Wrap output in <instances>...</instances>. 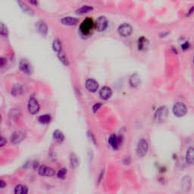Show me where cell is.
Returning <instances> with one entry per match:
<instances>
[{"instance_id":"6da1fadb","label":"cell","mask_w":194,"mask_h":194,"mask_svg":"<svg viewBox=\"0 0 194 194\" xmlns=\"http://www.w3.org/2000/svg\"><path fill=\"white\" fill-rule=\"evenodd\" d=\"M148 149H149V143L147 140L144 138L140 139L136 148V152L137 155L139 157H144L147 154Z\"/></svg>"},{"instance_id":"7a4b0ae2","label":"cell","mask_w":194,"mask_h":194,"mask_svg":"<svg viewBox=\"0 0 194 194\" xmlns=\"http://www.w3.org/2000/svg\"><path fill=\"white\" fill-rule=\"evenodd\" d=\"M172 111L176 117H181L187 113V108L184 103L181 102H176L172 108Z\"/></svg>"},{"instance_id":"3957f363","label":"cell","mask_w":194,"mask_h":194,"mask_svg":"<svg viewBox=\"0 0 194 194\" xmlns=\"http://www.w3.org/2000/svg\"><path fill=\"white\" fill-rule=\"evenodd\" d=\"M168 108L165 106H160L155 113V120L157 122H163L168 117Z\"/></svg>"},{"instance_id":"277c9868","label":"cell","mask_w":194,"mask_h":194,"mask_svg":"<svg viewBox=\"0 0 194 194\" xmlns=\"http://www.w3.org/2000/svg\"><path fill=\"white\" fill-rule=\"evenodd\" d=\"M26 138V133L24 131H16L11 135L10 140L13 144H18Z\"/></svg>"},{"instance_id":"5b68a950","label":"cell","mask_w":194,"mask_h":194,"mask_svg":"<svg viewBox=\"0 0 194 194\" xmlns=\"http://www.w3.org/2000/svg\"><path fill=\"white\" fill-rule=\"evenodd\" d=\"M133 31V28L131 25L128 23H124V24H121L117 28V32L121 36L126 37V36H130Z\"/></svg>"},{"instance_id":"8992f818","label":"cell","mask_w":194,"mask_h":194,"mask_svg":"<svg viewBox=\"0 0 194 194\" xmlns=\"http://www.w3.org/2000/svg\"><path fill=\"white\" fill-rule=\"evenodd\" d=\"M94 22L93 21L92 18H87L84 21L82 22L81 25H80V30L83 32V33H90L92 28L94 26Z\"/></svg>"},{"instance_id":"52a82bcc","label":"cell","mask_w":194,"mask_h":194,"mask_svg":"<svg viewBox=\"0 0 194 194\" xmlns=\"http://www.w3.org/2000/svg\"><path fill=\"white\" fill-rule=\"evenodd\" d=\"M39 104L34 97H30L28 102V111L31 114H36L39 111Z\"/></svg>"},{"instance_id":"ba28073f","label":"cell","mask_w":194,"mask_h":194,"mask_svg":"<svg viewBox=\"0 0 194 194\" xmlns=\"http://www.w3.org/2000/svg\"><path fill=\"white\" fill-rule=\"evenodd\" d=\"M95 26L99 31H103L108 27V19L105 16H100L96 21Z\"/></svg>"},{"instance_id":"9c48e42d","label":"cell","mask_w":194,"mask_h":194,"mask_svg":"<svg viewBox=\"0 0 194 194\" xmlns=\"http://www.w3.org/2000/svg\"><path fill=\"white\" fill-rule=\"evenodd\" d=\"M38 172H39V175L43 177H53L56 174L54 169L46 165L40 166L39 168Z\"/></svg>"},{"instance_id":"30bf717a","label":"cell","mask_w":194,"mask_h":194,"mask_svg":"<svg viewBox=\"0 0 194 194\" xmlns=\"http://www.w3.org/2000/svg\"><path fill=\"white\" fill-rule=\"evenodd\" d=\"M108 143H109V145L113 149H117L119 148V146H121V137H117V136H116L114 134H111L108 137Z\"/></svg>"},{"instance_id":"8fae6325","label":"cell","mask_w":194,"mask_h":194,"mask_svg":"<svg viewBox=\"0 0 194 194\" xmlns=\"http://www.w3.org/2000/svg\"><path fill=\"white\" fill-rule=\"evenodd\" d=\"M86 88L90 91V92L95 93L97 90L98 87H99V84H98L97 81L94 79L90 78L87 80L86 83H85Z\"/></svg>"},{"instance_id":"7c38bea8","label":"cell","mask_w":194,"mask_h":194,"mask_svg":"<svg viewBox=\"0 0 194 194\" xmlns=\"http://www.w3.org/2000/svg\"><path fill=\"white\" fill-rule=\"evenodd\" d=\"M20 69L24 73V74H30L31 73V65L29 63L28 61L26 59H21L19 62Z\"/></svg>"},{"instance_id":"4fadbf2b","label":"cell","mask_w":194,"mask_h":194,"mask_svg":"<svg viewBox=\"0 0 194 194\" xmlns=\"http://www.w3.org/2000/svg\"><path fill=\"white\" fill-rule=\"evenodd\" d=\"M111 95H112V90L108 87H103L99 91V96L101 99L104 100H108L111 97Z\"/></svg>"},{"instance_id":"5bb4252c","label":"cell","mask_w":194,"mask_h":194,"mask_svg":"<svg viewBox=\"0 0 194 194\" xmlns=\"http://www.w3.org/2000/svg\"><path fill=\"white\" fill-rule=\"evenodd\" d=\"M21 112H20L19 110L17 109H13L11 111L10 114H9V122L10 123H17V122L19 121L20 117H21Z\"/></svg>"},{"instance_id":"9a60e30c","label":"cell","mask_w":194,"mask_h":194,"mask_svg":"<svg viewBox=\"0 0 194 194\" xmlns=\"http://www.w3.org/2000/svg\"><path fill=\"white\" fill-rule=\"evenodd\" d=\"M186 162L189 165L194 164V147L191 146L187 149L186 152Z\"/></svg>"},{"instance_id":"2e32d148","label":"cell","mask_w":194,"mask_h":194,"mask_svg":"<svg viewBox=\"0 0 194 194\" xmlns=\"http://www.w3.org/2000/svg\"><path fill=\"white\" fill-rule=\"evenodd\" d=\"M26 87L23 84H15L14 87L12 88V94L14 96H18L21 95L24 93H25Z\"/></svg>"},{"instance_id":"e0dca14e","label":"cell","mask_w":194,"mask_h":194,"mask_svg":"<svg viewBox=\"0 0 194 194\" xmlns=\"http://www.w3.org/2000/svg\"><path fill=\"white\" fill-rule=\"evenodd\" d=\"M61 22L62 23L65 25H68V26H73L75 25L78 23V19H77L76 18H74V17H65L62 19Z\"/></svg>"},{"instance_id":"ac0fdd59","label":"cell","mask_w":194,"mask_h":194,"mask_svg":"<svg viewBox=\"0 0 194 194\" xmlns=\"http://www.w3.org/2000/svg\"><path fill=\"white\" fill-rule=\"evenodd\" d=\"M53 139L57 143H61L64 141L65 140V135H64L63 132L60 130H56L53 132Z\"/></svg>"},{"instance_id":"d6986e66","label":"cell","mask_w":194,"mask_h":194,"mask_svg":"<svg viewBox=\"0 0 194 194\" xmlns=\"http://www.w3.org/2000/svg\"><path fill=\"white\" fill-rule=\"evenodd\" d=\"M36 27H37L38 31L43 35H46L48 32V27H47L46 24L43 21H39L36 24Z\"/></svg>"},{"instance_id":"ffe728a7","label":"cell","mask_w":194,"mask_h":194,"mask_svg":"<svg viewBox=\"0 0 194 194\" xmlns=\"http://www.w3.org/2000/svg\"><path fill=\"white\" fill-rule=\"evenodd\" d=\"M140 78L137 74H133L130 78V84L132 87H137L140 85Z\"/></svg>"},{"instance_id":"44dd1931","label":"cell","mask_w":194,"mask_h":194,"mask_svg":"<svg viewBox=\"0 0 194 194\" xmlns=\"http://www.w3.org/2000/svg\"><path fill=\"white\" fill-rule=\"evenodd\" d=\"M14 193L15 194H27L28 193V188L25 185L18 184L15 187Z\"/></svg>"},{"instance_id":"7402d4cb","label":"cell","mask_w":194,"mask_h":194,"mask_svg":"<svg viewBox=\"0 0 194 194\" xmlns=\"http://www.w3.org/2000/svg\"><path fill=\"white\" fill-rule=\"evenodd\" d=\"M51 120V115L49 114H43V115H40L38 117V121L40 124H47L50 123Z\"/></svg>"},{"instance_id":"603a6c76","label":"cell","mask_w":194,"mask_h":194,"mask_svg":"<svg viewBox=\"0 0 194 194\" xmlns=\"http://www.w3.org/2000/svg\"><path fill=\"white\" fill-rule=\"evenodd\" d=\"M182 186L184 187V190L186 191L190 190V187H191V178L189 176H185L182 180Z\"/></svg>"},{"instance_id":"cb8c5ba5","label":"cell","mask_w":194,"mask_h":194,"mask_svg":"<svg viewBox=\"0 0 194 194\" xmlns=\"http://www.w3.org/2000/svg\"><path fill=\"white\" fill-rule=\"evenodd\" d=\"M53 48L54 49V51H56L57 53L62 51V43H61V41L59 39H54V41L53 43Z\"/></svg>"},{"instance_id":"d4e9b609","label":"cell","mask_w":194,"mask_h":194,"mask_svg":"<svg viewBox=\"0 0 194 194\" xmlns=\"http://www.w3.org/2000/svg\"><path fill=\"white\" fill-rule=\"evenodd\" d=\"M93 9H94V7L91 5H83L81 8L77 9V10L76 11V12L82 15V14H85V13H87V12H91Z\"/></svg>"},{"instance_id":"484cf974","label":"cell","mask_w":194,"mask_h":194,"mask_svg":"<svg viewBox=\"0 0 194 194\" xmlns=\"http://www.w3.org/2000/svg\"><path fill=\"white\" fill-rule=\"evenodd\" d=\"M146 43H147V39L144 37L143 36H142L141 37L139 38L138 42H137V46H138V49L140 50L143 49L146 46Z\"/></svg>"},{"instance_id":"4316f807","label":"cell","mask_w":194,"mask_h":194,"mask_svg":"<svg viewBox=\"0 0 194 194\" xmlns=\"http://www.w3.org/2000/svg\"><path fill=\"white\" fill-rule=\"evenodd\" d=\"M70 161H71V165L72 168H76L78 166L79 160H78V158H77V156L75 155V154H71Z\"/></svg>"},{"instance_id":"83f0119b","label":"cell","mask_w":194,"mask_h":194,"mask_svg":"<svg viewBox=\"0 0 194 194\" xmlns=\"http://www.w3.org/2000/svg\"><path fill=\"white\" fill-rule=\"evenodd\" d=\"M57 54H58V57H59V60H60L61 62H62V63L64 64V65H68V59H67L66 56H65V53L63 52V50H62V52H60V53H57Z\"/></svg>"},{"instance_id":"f1b7e54d","label":"cell","mask_w":194,"mask_h":194,"mask_svg":"<svg viewBox=\"0 0 194 194\" xmlns=\"http://www.w3.org/2000/svg\"><path fill=\"white\" fill-rule=\"evenodd\" d=\"M18 4L21 5V8L22 9V10L24 11L25 13L29 14V15H33V10H32L30 8H29L28 6L27 5L24 4V3H23V2H18Z\"/></svg>"},{"instance_id":"f546056e","label":"cell","mask_w":194,"mask_h":194,"mask_svg":"<svg viewBox=\"0 0 194 194\" xmlns=\"http://www.w3.org/2000/svg\"><path fill=\"white\" fill-rule=\"evenodd\" d=\"M67 169L63 168H61L60 170L57 173V177L59 178V179H64L65 178L67 175Z\"/></svg>"},{"instance_id":"4dcf8cb0","label":"cell","mask_w":194,"mask_h":194,"mask_svg":"<svg viewBox=\"0 0 194 194\" xmlns=\"http://www.w3.org/2000/svg\"><path fill=\"white\" fill-rule=\"evenodd\" d=\"M0 33H1L2 36H7L8 35V30L7 27L4 25V24L2 23L1 24V30H0Z\"/></svg>"},{"instance_id":"1f68e13d","label":"cell","mask_w":194,"mask_h":194,"mask_svg":"<svg viewBox=\"0 0 194 194\" xmlns=\"http://www.w3.org/2000/svg\"><path fill=\"white\" fill-rule=\"evenodd\" d=\"M102 106V104L101 103V102H97V103H96L95 105L93 106V111H94V113H96Z\"/></svg>"},{"instance_id":"d6a6232c","label":"cell","mask_w":194,"mask_h":194,"mask_svg":"<svg viewBox=\"0 0 194 194\" xmlns=\"http://www.w3.org/2000/svg\"><path fill=\"white\" fill-rule=\"evenodd\" d=\"M189 46H190V44H189V43L185 42L184 43H183L182 45H181V49H182L183 50H187V49H188Z\"/></svg>"},{"instance_id":"836d02e7","label":"cell","mask_w":194,"mask_h":194,"mask_svg":"<svg viewBox=\"0 0 194 194\" xmlns=\"http://www.w3.org/2000/svg\"><path fill=\"white\" fill-rule=\"evenodd\" d=\"M7 141H6L5 138L3 137H1V139H0V145H1V147H3L6 144Z\"/></svg>"},{"instance_id":"e575fe53","label":"cell","mask_w":194,"mask_h":194,"mask_svg":"<svg viewBox=\"0 0 194 194\" xmlns=\"http://www.w3.org/2000/svg\"><path fill=\"white\" fill-rule=\"evenodd\" d=\"M6 63V59L5 58L2 57L1 61H0V65H1V68H3L5 66V64Z\"/></svg>"},{"instance_id":"d590c367","label":"cell","mask_w":194,"mask_h":194,"mask_svg":"<svg viewBox=\"0 0 194 194\" xmlns=\"http://www.w3.org/2000/svg\"><path fill=\"white\" fill-rule=\"evenodd\" d=\"M6 187V183L3 180H0V187L1 189H4Z\"/></svg>"},{"instance_id":"8d00e7d4","label":"cell","mask_w":194,"mask_h":194,"mask_svg":"<svg viewBox=\"0 0 194 194\" xmlns=\"http://www.w3.org/2000/svg\"><path fill=\"white\" fill-rule=\"evenodd\" d=\"M193 12H194V5L192 6V7L190 9V10L188 11V12H187V16H190V15H192Z\"/></svg>"},{"instance_id":"74e56055","label":"cell","mask_w":194,"mask_h":194,"mask_svg":"<svg viewBox=\"0 0 194 194\" xmlns=\"http://www.w3.org/2000/svg\"><path fill=\"white\" fill-rule=\"evenodd\" d=\"M30 2L31 3V4H35V5H37V2H33V1H30Z\"/></svg>"},{"instance_id":"f35d334b","label":"cell","mask_w":194,"mask_h":194,"mask_svg":"<svg viewBox=\"0 0 194 194\" xmlns=\"http://www.w3.org/2000/svg\"><path fill=\"white\" fill-rule=\"evenodd\" d=\"M193 64H194V53H193Z\"/></svg>"}]
</instances>
